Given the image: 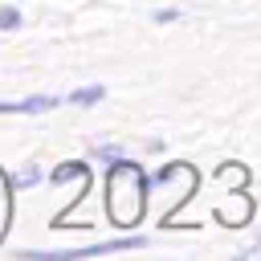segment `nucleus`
I'll return each mask as SVG.
<instances>
[{"label":"nucleus","mask_w":261,"mask_h":261,"mask_svg":"<svg viewBox=\"0 0 261 261\" xmlns=\"http://www.w3.org/2000/svg\"><path fill=\"white\" fill-rule=\"evenodd\" d=\"M143 204H147V179H143L139 163H130L122 155L110 159V175H106V208H110V220L118 228H130V224H139Z\"/></svg>","instance_id":"nucleus-1"},{"label":"nucleus","mask_w":261,"mask_h":261,"mask_svg":"<svg viewBox=\"0 0 261 261\" xmlns=\"http://www.w3.org/2000/svg\"><path fill=\"white\" fill-rule=\"evenodd\" d=\"M147 241L143 237H118V241H98V245H86V249H65L61 257H90V253H118V249H143Z\"/></svg>","instance_id":"nucleus-2"},{"label":"nucleus","mask_w":261,"mask_h":261,"mask_svg":"<svg viewBox=\"0 0 261 261\" xmlns=\"http://www.w3.org/2000/svg\"><path fill=\"white\" fill-rule=\"evenodd\" d=\"M57 98L49 94H37V98H20V102H0V114H41V110H53Z\"/></svg>","instance_id":"nucleus-3"},{"label":"nucleus","mask_w":261,"mask_h":261,"mask_svg":"<svg viewBox=\"0 0 261 261\" xmlns=\"http://www.w3.org/2000/svg\"><path fill=\"white\" fill-rule=\"evenodd\" d=\"M102 98H106V90H102V86H82V90H73V94H69V102H73V106H94V102H102Z\"/></svg>","instance_id":"nucleus-4"},{"label":"nucleus","mask_w":261,"mask_h":261,"mask_svg":"<svg viewBox=\"0 0 261 261\" xmlns=\"http://www.w3.org/2000/svg\"><path fill=\"white\" fill-rule=\"evenodd\" d=\"M216 216H220V220H228V224H241V220L249 216V200L241 196V200H237V208H228V204H220V212H216Z\"/></svg>","instance_id":"nucleus-5"},{"label":"nucleus","mask_w":261,"mask_h":261,"mask_svg":"<svg viewBox=\"0 0 261 261\" xmlns=\"http://www.w3.org/2000/svg\"><path fill=\"white\" fill-rule=\"evenodd\" d=\"M73 175H86V163H61V167L53 171V184H65V179H73Z\"/></svg>","instance_id":"nucleus-6"},{"label":"nucleus","mask_w":261,"mask_h":261,"mask_svg":"<svg viewBox=\"0 0 261 261\" xmlns=\"http://www.w3.org/2000/svg\"><path fill=\"white\" fill-rule=\"evenodd\" d=\"M37 179H41V171H37V167H24V171H20L12 184H16V188H29V184H37Z\"/></svg>","instance_id":"nucleus-7"},{"label":"nucleus","mask_w":261,"mask_h":261,"mask_svg":"<svg viewBox=\"0 0 261 261\" xmlns=\"http://www.w3.org/2000/svg\"><path fill=\"white\" fill-rule=\"evenodd\" d=\"M20 24V12L16 8H0V29H16Z\"/></svg>","instance_id":"nucleus-8"},{"label":"nucleus","mask_w":261,"mask_h":261,"mask_svg":"<svg viewBox=\"0 0 261 261\" xmlns=\"http://www.w3.org/2000/svg\"><path fill=\"white\" fill-rule=\"evenodd\" d=\"M220 179H224V184H228V179H232V184H241V179H245V171H241V167H220Z\"/></svg>","instance_id":"nucleus-9"}]
</instances>
